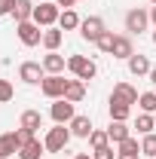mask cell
I'll return each instance as SVG.
<instances>
[{"label":"cell","instance_id":"6da1fadb","mask_svg":"<svg viewBox=\"0 0 156 159\" xmlns=\"http://www.w3.org/2000/svg\"><path fill=\"white\" fill-rule=\"evenodd\" d=\"M67 70L77 80H83V83H86V80H95V74H98L95 61L86 58V55H71V58H67Z\"/></svg>","mask_w":156,"mask_h":159},{"label":"cell","instance_id":"7a4b0ae2","mask_svg":"<svg viewBox=\"0 0 156 159\" xmlns=\"http://www.w3.org/2000/svg\"><path fill=\"white\" fill-rule=\"evenodd\" d=\"M43 144H46V150H49V153H61V150L71 144V129L55 122V129H49V132H46Z\"/></svg>","mask_w":156,"mask_h":159},{"label":"cell","instance_id":"3957f363","mask_svg":"<svg viewBox=\"0 0 156 159\" xmlns=\"http://www.w3.org/2000/svg\"><path fill=\"white\" fill-rule=\"evenodd\" d=\"M16 34H19V40L25 46H40V43H43V31H40V25L34 19L31 21H19V25H16Z\"/></svg>","mask_w":156,"mask_h":159},{"label":"cell","instance_id":"277c9868","mask_svg":"<svg viewBox=\"0 0 156 159\" xmlns=\"http://www.w3.org/2000/svg\"><path fill=\"white\" fill-rule=\"evenodd\" d=\"M19 80L28 83V86H40V83L46 80V70H43L40 61H21L19 64Z\"/></svg>","mask_w":156,"mask_h":159},{"label":"cell","instance_id":"5b68a950","mask_svg":"<svg viewBox=\"0 0 156 159\" xmlns=\"http://www.w3.org/2000/svg\"><path fill=\"white\" fill-rule=\"evenodd\" d=\"M64 89H67V80L61 77V74H46V80L40 83V92L46 95V98H64Z\"/></svg>","mask_w":156,"mask_h":159},{"label":"cell","instance_id":"8992f818","mask_svg":"<svg viewBox=\"0 0 156 159\" xmlns=\"http://www.w3.org/2000/svg\"><path fill=\"white\" fill-rule=\"evenodd\" d=\"M61 16V9H58V3L52 0V3H40V6H34V21H37L40 28H52L55 21H58Z\"/></svg>","mask_w":156,"mask_h":159},{"label":"cell","instance_id":"52a82bcc","mask_svg":"<svg viewBox=\"0 0 156 159\" xmlns=\"http://www.w3.org/2000/svg\"><path fill=\"white\" fill-rule=\"evenodd\" d=\"M49 116L55 119L58 125H67L77 113H74V104H71L67 98H55V101H52V107H49Z\"/></svg>","mask_w":156,"mask_h":159},{"label":"cell","instance_id":"ba28073f","mask_svg":"<svg viewBox=\"0 0 156 159\" xmlns=\"http://www.w3.org/2000/svg\"><path fill=\"white\" fill-rule=\"evenodd\" d=\"M104 31H107L104 28V19H98V16H89V19L80 21V34H83V40H89V43H95Z\"/></svg>","mask_w":156,"mask_h":159},{"label":"cell","instance_id":"9c48e42d","mask_svg":"<svg viewBox=\"0 0 156 159\" xmlns=\"http://www.w3.org/2000/svg\"><path fill=\"white\" fill-rule=\"evenodd\" d=\"M147 25H150V12H144V9H129L126 12V31L129 34L147 31Z\"/></svg>","mask_w":156,"mask_h":159},{"label":"cell","instance_id":"30bf717a","mask_svg":"<svg viewBox=\"0 0 156 159\" xmlns=\"http://www.w3.org/2000/svg\"><path fill=\"white\" fill-rule=\"evenodd\" d=\"M113 58H122L129 61L132 55H135V46H132V37H126V34H117V40H113V52H110Z\"/></svg>","mask_w":156,"mask_h":159},{"label":"cell","instance_id":"8fae6325","mask_svg":"<svg viewBox=\"0 0 156 159\" xmlns=\"http://www.w3.org/2000/svg\"><path fill=\"white\" fill-rule=\"evenodd\" d=\"M67 129H71V135H74V138H86V141H89V135L95 132L89 116H74L71 122H67Z\"/></svg>","mask_w":156,"mask_h":159},{"label":"cell","instance_id":"7c38bea8","mask_svg":"<svg viewBox=\"0 0 156 159\" xmlns=\"http://www.w3.org/2000/svg\"><path fill=\"white\" fill-rule=\"evenodd\" d=\"M110 119H119V122H126L129 119V113H132V104L129 101H122V98H117V95H110Z\"/></svg>","mask_w":156,"mask_h":159},{"label":"cell","instance_id":"4fadbf2b","mask_svg":"<svg viewBox=\"0 0 156 159\" xmlns=\"http://www.w3.org/2000/svg\"><path fill=\"white\" fill-rule=\"evenodd\" d=\"M40 64H43V70H46V74H61V70L67 67V58L58 55V52H49V55H43Z\"/></svg>","mask_w":156,"mask_h":159},{"label":"cell","instance_id":"5bb4252c","mask_svg":"<svg viewBox=\"0 0 156 159\" xmlns=\"http://www.w3.org/2000/svg\"><path fill=\"white\" fill-rule=\"evenodd\" d=\"M64 98L71 101V104H80V101L86 98V83L83 80H67V89H64Z\"/></svg>","mask_w":156,"mask_h":159},{"label":"cell","instance_id":"9a60e30c","mask_svg":"<svg viewBox=\"0 0 156 159\" xmlns=\"http://www.w3.org/2000/svg\"><path fill=\"white\" fill-rule=\"evenodd\" d=\"M129 70H132L135 77H150V70H153V67H150V58H147V55L135 52V55L129 58Z\"/></svg>","mask_w":156,"mask_h":159},{"label":"cell","instance_id":"2e32d148","mask_svg":"<svg viewBox=\"0 0 156 159\" xmlns=\"http://www.w3.org/2000/svg\"><path fill=\"white\" fill-rule=\"evenodd\" d=\"M21 147H19V141H16V132H6V135H0V159H9V156H16Z\"/></svg>","mask_w":156,"mask_h":159},{"label":"cell","instance_id":"e0dca14e","mask_svg":"<svg viewBox=\"0 0 156 159\" xmlns=\"http://www.w3.org/2000/svg\"><path fill=\"white\" fill-rule=\"evenodd\" d=\"M12 19H16V25H19V21H31L34 19V3H31V0H16Z\"/></svg>","mask_w":156,"mask_h":159},{"label":"cell","instance_id":"ac0fdd59","mask_svg":"<svg viewBox=\"0 0 156 159\" xmlns=\"http://www.w3.org/2000/svg\"><path fill=\"white\" fill-rule=\"evenodd\" d=\"M107 138L113 141V144H122L126 138H132V135H129V125L119 122V119H110V125H107Z\"/></svg>","mask_w":156,"mask_h":159},{"label":"cell","instance_id":"d6986e66","mask_svg":"<svg viewBox=\"0 0 156 159\" xmlns=\"http://www.w3.org/2000/svg\"><path fill=\"white\" fill-rule=\"evenodd\" d=\"M19 125L21 129H31L34 135H37V129H43V116H40V110H25L19 119Z\"/></svg>","mask_w":156,"mask_h":159},{"label":"cell","instance_id":"ffe728a7","mask_svg":"<svg viewBox=\"0 0 156 159\" xmlns=\"http://www.w3.org/2000/svg\"><path fill=\"white\" fill-rule=\"evenodd\" d=\"M43 150H46V144H40V141L34 138V141H28L19 150V159H43Z\"/></svg>","mask_w":156,"mask_h":159},{"label":"cell","instance_id":"44dd1931","mask_svg":"<svg viewBox=\"0 0 156 159\" xmlns=\"http://www.w3.org/2000/svg\"><path fill=\"white\" fill-rule=\"evenodd\" d=\"M61 28H46L43 31V46L49 49V52H58V46H61Z\"/></svg>","mask_w":156,"mask_h":159},{"label":"cell","instance_id":"7402d4cb","mask_svg":"<svg viewBox=\"0 0 156 159\" xmlns=\"http://www.w3.org/2000/svg\"><path fill=\"white\" fill-rule=\"evenodd\" d=\"M113 95L122 98V101H129V104H138V98H141L138 89H135V86H129V83H117V86H113Z\"/></svg>","mask_w":156,"mask_h":159},{"label":"cell","instance_id":"603a6c76","mask_svg":"<svg viewBox=\"0 0 156 159\" xmlns=\"http://www.w3.org/2000/svg\"><path fill=\"white\" fill-rule=\"evenodd\" d=\"M80 21H83V19H80L74 9H61V16H58V28H61V31H77Z\"/></svg>","mask_w":156,"mask_h":159},{"label":"cell","instance_id":"cb8c5ba5","mask_svg":"<svg viewBox=\"0 0 156 159\" xmlns=\"http://www.w3.org/2000/svg\"><path fill=\"white\" fill-rule=\"evenodd\" d=\"M89 147H92V150H104V147H110V138H107V132L95 129V132L89 135Z\"/></svg>","mask_w":156,"mask_h":159},{"label":"cell","instance_id":"d4e9b609","mask_svg":"<svg viewBox=\"0 0 156 159\" xmlns=\"http://www.w3.org/2000/svg\"><path fill=\"white\" fill-rule=\"evenodd\" d=\"M135 129L141 132V135H150V132L156 129V119H153V113H141V116H138V122H135Z\"/></svg>","mask_w":156,"mask_h":159},{"label":"cell","instance_id":"484cf974","mask_svg":"<svg viewBox=\"0 0 156 159\" xmlns=\"http://www.w3.org/2000/svg\"><path fill=\"white\" fill-rule=\"evenodd\" d=\"M138 107H141V113H156V92H144L138 98Z\"/></svg>","mask_w":156,"mask_h":159},{"label":"cell","instance_id":"4316f807","mask_svg":"<svg viewBox=\"0 0 156 159\" xmlns=\"http://www.w3.org/2000/svg\"><path fill=\"white\" fill-rule=\"evenodd\" d=\"M141 156H150V159H156V135H153V132L141 138Z\"/></svg>","mask_w":156,"mask_h":159},{"label":"cell","instance_id":"83f0119b","mask_svg":"<svg viewBox=\"0 0 156 159\" xmlns=\"http://www.w3.org/2000/svg\"><path fill=\"white\" fill-rule=\"evenodd\" d=\"M113 40H117V34H113V31H104V34L95 40V46L101 49V52H107V55H110V52H113Z\"/></svg>","mask_w":156,"mask_h":159},{"label":"cell","instance_id":"f1b7e54d","mask_svg":"<svg viewBox=\"0 0 156 159\" xmlns=\"http://www.w3.org/2000/svg\"><path fill=\"white\" fill-rule=\"evenodd\" d=\"M16 95V89H12V83L9 80H0V104H6V101H12Z\"/></svg>","mask_w":156,"mask_h":159},{"label":"cell","instance_id":"f546056e","mask_svg":"<svg viewBox=\"0 0 156 159\" xmlns=\"http://www.w3.org/2000/svg\"><path fill=\"white\" fill-rule=\"evenodd\" d=\"M37 138V135H34V132H31V129H16V141H19V147H25V144H28V141H34Z\"/></svg>","mask_w":156,"mask_h":159},{"label":"cell","instance_id":"4dcf8cb0","mask_svg":"<svg viewBox=\"0 0 156 159\" xmlns=\"http://www.w3.org/2000/svg\"><path fill=\"white\" fill-rule=\"evenodd\" d=\"M119 153H141V144H138L135 138H126L119 144Z\"/></svg>","mask_w":156,"mask_h":159},{"label":"cell","instance_id":"1f68e13d","mask_svg":"<svg viewBox=\"0 0 156 159\" xmlns=\"http://www.w3.org/2000/svg\"><path fill=\"white\" fill-rule=\"evenodd\" d=\"M12 6L16 0H0V16H12Z\"/></svg>","mask_w":156,"mask_h":159},{"label":"cell","instance_id":"d6a6232c","mask_svg":"<svg viewBox=\"0 0 156 159\" xmlns=\"http://www.w3.org/2000/svg\"><path fill=\"white\" fill-rule=\"evenodd\" d=\"M92 159H117V156H113V150H110V147H104V150H95Z\"/></svg>","mask_w":156,"mask_h":159},{"label":"cell","instance_id":"836d02e7","mask_svg":"<svg viewBox=\"0 0 156 159\" xmlns=\"http://www.w3.org/2000/svg\"><path fill=\"white\" fill-rule=\"evenodd\" d=\"M55 3H58V9H74L77 0H55Z\"/></svg>","mask_w":156,"mask_h":159},{"label":"cell","instance_id":"e575fe53","mask_svg":"<svg viewBox=\"0 0 156 159\" xmlns=\"http://www.w3.org/2000/svg\"><path fill=\"white\" fill-rule=\"evenodd\" d=\"M141 153H117V159H138Z\"/></svg>","mask_w":156,"mask_h":159},{"label":"cell","instance_id":"d590c367","mask_svg":"<svg viewBox=\"0 0 156 159\" xmlns=\"http://www.w3.org/2000/svg\"><path fill=\"white\" fill-rule=\"evenodd\" d=\"M150 21L156 25V6H150Z\"/></svg>","mask_w":156,"mask_h":159},{"label":"cell","instance_id":"8d00e7d4","mask_svg":"<svg viewBox=\"0 0 156 159\" xmlns=\"http://www.w3.org/2000/svg\"><path fill=\"white\" fill-rule=\"evenodd\" d=\"M150 83H153V86H156V67H153V70H150Z\"/></svg>","mask_w":156,"mask_h":159},{"label":"cell","instance_id":"74e56055","mask_svg":"<svg viewBox=\"0 0 156 159\" xmlns=\"http://www.w3.org/2000/svg\"><path fill=\"white\" fill-rule=\"evenodd\" d=\"M40 3H52V0H40Z\"/></svg>","mask_w":156,"mask_h":159},{"label":"cell","instance_id":"f35d334b","mask_svg":"<svg viewBox=\"0 0 156 159\" xmlns=\"http://www.w3.org/2000/svg\"><path fill=\"white\" fill-rule=\"evenodd\" d=\"M153 43H156V31H153Z\"/></svg>","mask_w":156,"mask_h":159},{"label":"cell","instance_id":"ab89813d","mask_svg":"<svg viewBox=\"0 0 156 159\" xmlns=\"http://www.w3.org/2000/svg\"><path fill=\"white\" fill-rule=\"evenodd\" d=\"M150 3H153V6H156V0H150Z\"/></svg>","mask_w":156,"mask_h":159},{"label":"cell","instance_id":"60d3db41","mask_svg":"<svg viewBox=\"0 0 156 159\" xmlns=\"http://www.w3.org/2000/svg\"><path fill=\"white\" fill-rule=\"evenodd\" d=\"M153 119H156V113H153Z\"/></svg>","mask_w":156,"mask_h":159}]
</instances>
